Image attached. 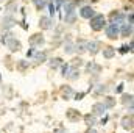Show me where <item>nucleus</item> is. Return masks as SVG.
<instances>
[{
	"instance_id": "obj_3",
	"label": "nucleus",
	"mask_w": 134,
	"mask_h": 133,
	"mask_svg": "<svg viewBox=\"0 0 134 133\" xmlns=\"http://www.w3.org/2000/svg\"><path fill=\"white\" fill-rule=\"evenodd\" d=\"M119 25L120 24H115V22H111L108 27H106V34H108V38H111V39H114V38H117L119 36Z\"/></svg>"
},
{
	"instance_id": "obj_22",
	"label": "nucleus",
	"mask_w": 134,
	"mask_h": 133,
	"mask_svg": "<svg viewBox=\"0 0 134 133\" xmlns=\"http://www.w3.org/2000/svg\"><path fill=\"white\" fill-rule=\"evenodd\" d=\"M55 14V6H53V3H50V16H53Z\"/></svg>"
},
{
	"instance_id": "obj_16",
	"label": "nucleus",
	"mask_w": 134,
	"mask_h": 133,
	"mask_svg": "<svg viewBox=\"0 0 134 133\" xmlns=\"http://www.w3.org/2000/svg\"><path fill=\"white\" fill-rule=\"evenodd\" d=\"M86 122H87V125H94L95 117H94V116H91V114H87V116H86Z\"/></svg>"
},
{
	"instance_id": "obj_18",
	"label": "nucleus",
	"mask_w": 134,
	"mask_h": 133,
	"mask_svg": "<svg viewBox=\"0 0 134 133\" xmlns=\"http://www.w3.org/2000/svg\"><path fill=\"white\" fill-rule=\"evenodd\" d=\"M133 96H125V97H123V102H125V103H130V105H131V103H133Z\"/></svg>"
},
{
	"instance_id": "obj_12",
	"label": "nucleus",
	"mask_w": 134,
	"mask_h": 133,
	"mask_svg": "<svg viewBox=\"0 0 134 133\" xmlns=\"http://www.w3.org/2000/svg\"><path fill=\"white\" fill-rule=\"evenodd\" d=\"M67 117L72 119V121H76V119L80 117V113H76L75 110H69V111H67Z\"/></svg>"
},
{
	"instance_id": "obj_13",
	"label": "nucleus",
	"mask_w": 134,
	"mask_h": 133,
	"mask_svg": "<svg viewBox=\"0 0 134 133\" xmlns=\"http://www.w3.org/2000/svg\"><path fill=\"white\" fill-rule=\"evenodd\" d=\"M114 53H115V50H114L112 47H108L106 50H103V57H104V58H111Z\"/></svg>"
},
{
	"instance_id": "obj_7",
	"label": "nucleus",
	"mask_w": 134,
	"mask_h": 133,
	"mask_svg": "<svg viewBox=\"0 0 134 133\" xmlns=\"http://www.w3.org/2000/svg\"><path fill=\"white\" fill-rule=\"evenodd\" d=\"M122 125H123V129H126V130H131V127H133V117L130 116H126V117H123V121H122Z\"/></svg>"
},
{
	"instance_id": "obj_19",
	"label": "nucleus",
	"mask_w": 134,
	"mask_h": 133,
	"mask_svg": "<svg viewBox=\"0 0 134 133\" xmlns=\"http://www.w3.org/2000/svg\"><path fill=\"white\" fill-rule=\"evenodd\" d=\"M52 61H53V63H52V66H53V67H56L59 63H61V60H59V58H55V60H52Z\"/></svg>"
},
{
	"instance_id": "obj_23",
	"label": "nucleus",
	"mask_w": 134,
	"mask_h": 133,
	"mask_svg": "<svg viewBox=\"0 0 134 133\" xmlns=\"http://www.w3.org/2000/svg\"><path fill=\"white\" fill-rule=\"evenodd\" d=\"M87 133H97V132H95V130H89Z\"/></svg>"
},
{
	"instance_id": "obj_8",
	"label": "nucleus",
	"mask_w": 134,
	"mask_h": 133,
	"mask_svg": "<svg viewBox=\"0 0 134 133\" xmlns=\"http://www.w3.org/2000/svg\"><path fill=\"white\" fill-rule=\"evenodd\" d=\"M104 110H106V106H104L103 103H95V105H94V114H97V116H98V114H103Z\"/></svg>"
},
{
	"instance_id": "obj_4",
	"label": "nucleus",
	"mask_w": 134,
	"mask_h": 133,
	"mask_svg": "<svg viewBox=\"0 0 134 133\" xmlns=\"http://www.w3.org/2000/svg\"><path fill=\"white\" fill-rule=\"evenodd\" d=\"M66 22H73L75 21V3H66Z\"/></svg>"
},
{
	"instance_id": "obj_17",
	"label": "nucleus",
	"mask_w": 134,
	"mask_h": 133,
	"mask_svg": "<svg viewBox=\"0 0 134 133\" xmlns=\"http://www.w3.org/2000/svg\"><path fill=\"white\" fill-rule=\"evenodd\" d=\"M114 103H115L114 99H111V97H109V99H106V102H104V106H109V108H111V106H114Z\"/></svg>"
},
{
	"instance_id": "obj_15",
	"label": "nucleus",
	"mask_w": 134,
	"mask_h": 133,
	"mask_svg": "<svg viewBox=\"0 0 134 133\" xmlns=\"http://www.w3.org/2000/svg\"><path fill=\"white\" fill-rule=\"evenodd\" d=\"M34 5H36V8H37V9L45 8V2H44V0H34Z\"/></svg>"
},
{
	"instance_id": "obj_1",
	"label": "nucleus",
	"mask_w": 134,
	"mask_h": 133,
	"mask_svg": "<svg viewBox=\"0 0 134 133\" xmlns=\"http://www.w3.org/2000/svg\"><path fill=\"white\" fill-rule=\"evenodd\" d=\"M103 27H106L104 17H103L101 14H94V16L91 17V28H92L94 32H100V30H103Z\"/></svg>"
},
{
	"instance_id": "obj_10",
	"label": "nucleus",
	"mask_w": 134,
	"mask_h": 133,
	"mask_svg": "<svg viewBox=\"0 0 134 133\" xmlns=\"http://www.w3.org/2000/svg\"><path fill=\"white\" fill-rule=\"evenodd\" d=\"M131 32H133V24H125L123 28H122V34L123 36H130Z\"/></svg>"
},
{
	"instance_id": "obj_2",
	"label": "nucleus",
	"mask_w": 134,
	"mask_h": 133,
	"mask_svg": "<svg viewBox=\"0 0 134 133\" xmlns=\"http://www.w3.org/2000/svg\"><path fill=\"white\" fill-rule=\"evenodd\" d=\"M2 42H3L5 45H8V47H9V50H13V52H16V50H19V49H20L19 41H16V39L13 38V34H6L5 38H2Z\"/></svg>"
},
{
	"instance_id": "obj_14",
	"label": "nucleus",
	"mask_w": 134,
	"mask_h": 133,
	"mask_svg": "<svg viewBox=\"0 0 134 133\" xmlns=\"http://www.w3.org/2000/svg\"><path fill=\"white\" fill-rule=\"evenodd\" d=\"M87 70H89V72H98V70H100V66L91 63V64H87Z\"/></svg>"
},
{
	"instance_id": "obj_11",
	"label": "nucleus",
	"mask_w": 134,
	"mask_h": 133,
	"mask_svg": "<svg viewBox=\"0 0 134 133\" xmlns=\"http://www.w3.org/2000/svg\"><path fill=\"white\" fill-rule=\"evenodd\" d=\"M31 44H36V45H42L44 44V38L39 36V34H34L31 38Z\"/></svg>"
},
{
	"instance_id": "obj_5",
	"label": "nucleus",
	"mask_w": 134,
	"mask_h": 133,
	"mask_svg": "<svg viewBox=\"0 0 134 133\" xmlns=\"http://www.w3.org/2000/svg\"><path fill=\"white\" fill-rule=\"evenodd\" d=\"M80 14H81V17H84V19H91L95 13H94V9H92L91 6H83L81 11H80Z\"/></svg>"
},
{
	"instance_id": "obj_20",
	"label": "nucleus",
	"mask_w": 134,
	"mask_h": 133,
	"mask_svg": "<svg viewBox=\"0 0 134 133\" xmlns=\"http://www.w3.org/2000/svg\"><path fill=\"white\" fill-rule=\"evenodd\" d=\"M72 94H73V91H72L70 88H67V89H66V93H64V96H66V97H70Z\"/></svg>"
},
{
	"instance_id": "obj_9",
	"label": "nucleus",
	"mask_w": 134,
	"mask_h": 133,
	"mask_svg": "<svg viewBox=\"0 0 134 133\" xmlns=\"http://www.w3.org/2000/svg\"><path fill=\"white\" fill-rule=\"evenodd\" d=\"M41 27L42 28H52V21H50V17H41Z\"/></svg>"
},
{
	"instance_id": "obj_21",
	"label": "nucleus",
	"mask_w": 134,
	"mask_h": 133,
	"mask_svg": "<svg viewBox=\"0 0 134 133\" xmlns=\"http://www.w3.org/2000/svg\"><path fill=\"white\" fill-rule=\"evenodd\" d=\"M104 91H106V88H104L103 85H100V88L97 89V93H98V94H100V93H104Z\"/></svg>"
},
{
	"instance_id": "obj_6",
	"label": "nucleus",
	"mask_w": 134,
	"mask_h": 133,
	"mask_svg": "<svg viewBox=\"0 0 134 133\" xmlns=\"http://www.w3.org/2000/svg\"><path fill=\"white\" fill-rule=\"evenodd\" d=\"M86 50H89L91 53H97L98 52V42H86Z\"/></svg>"
}]
</instances>
